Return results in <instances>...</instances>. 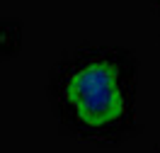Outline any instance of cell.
<instances>
[{
	"instance_id": "1",
	"label": "cell",
	"mask_w": 160,
	"mask_h": 153,
	"mask_svg": "<svg viewBox=\"0 0 160 153\" xmlns=\"http://www.w3.org/2000/svg\"><path fill=\"white\" fill-rule=\"evenodd\" d=\"M138 61L121 46H85L49 75V100L61 126L90 143H114L136 131Z\"/></svg>"
},
{
	"instance_id": "2",
	"label": "cell",
	"mask_w": 160,
	"mask_h": 153,
	"mask_svg": "<svg viewBox=\"0 0 160 153\" xmlns=\"http://www.w3.org/2000/svg\"><path fill=\"white\" fill-rule=\"evenodd\" d=\"M150 153H160V146H158V148H155V151H150Z\"/></svg>"
},
{
	"instance_id": "3",
	"label": "cell",
	"mask_w": 160,
	"mask_h": 153,
	"mask_svg": "<svg viewBox=\"0 0 160 153\" xmlns=\"http://www.w3.org/2000/svg\"><path fill=\"white\" fill-rule=\"evenodd\" d=\"M155 3H158V8H160V0H155Z\"/></svg>"
}]
</instances>
